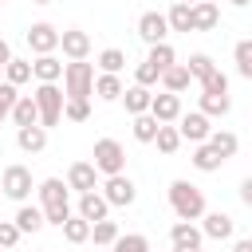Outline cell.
I'll use <instances>...</instances> for the list:
<instances>
[{
  "label": "cell",
  "instance_id": "cell-22",
  "mask_svg": "<svg viewBox=\"0 0 252 252\" xmlns=\"http://www.w3.org/2000/svg\"><path fill=\"white\" fill-rule=\"evenodd\" d=\"M205 142H209V150H213V154H217L220 161H228V158H232V154L240 150V138H236L232 130H213V134H209Z\"/></svg>",
  "mask_w": 252,
  "mask_h": 252
},
{
  "label": "cell",
  "instance_id": "cell-47",
  "mask_svg": "<svg viewBox=\"0 0 252 252\" xmlns=\"http://www.w3.org/2000/svg\"><path fill=\"white\" fill-rule=\"evenodd\" d=\"M228 4H232V8H248V0H228Z\"/></svg>",
  "mask_w": 252,
  "mask_h": 252
},
{
  "label": "cell",
  "instance_id": "cell-11",
  "mask_svg": "<svg viewBox=\"0 0 252 252\" xmlns=\"http://www.w3.org/2000/svg\"><path fill=\"white\" fill-rule=\"evenodd\" d=\"M177 122H181V126H177L181 142H193V146H201V142H205V138L213 134V122H209V118H205L201 110H189V114L181 110V118H177Z\"/></svg>",
  "mask_w": 252,
  "mask_h": 252
},
{
  "label": "cell",
  "instance_id": "cell-31",
  "mask_svg": "<svg viewBox=\"0 0 252 252\" xmlns=\"http://www.w3.org/2000/svg\"><path fill=\"white\" fill-rule=\"evenodd\" d=\"M224 161L209 150V142H201V146H193V169H201V173H217Z\"/></svg>",
  "mask_w": 252,
  "mask_h": 252
},
{
  "label": "cell",
  "instance_id": "cell-39",
  "mask_svg": "<svg viewBox=\"0 0 252 252\" xmlns=\"http://www.w3.org/2000/svg\"><path fill=\"white\" fill-rule=\"evenodd\" d=\"M63 118L87 122V118H91V98H63Z\"/></svg>",
  "mask_w": 252,
  "mask_h": 252
},
{
  "label": "cell",
  "instance_id": "cell-37",
  "mask_svg": "<svg viewBox=\"0 0 252 252\" xmlns=\"http://www.w3.org/2000/svg\"><path fill=\"white\" fill-rule=\"evenodd\" d=\"M232 59H236V75L240 79H252V39H240L236 51H232Z\"/></svg>",
  "mask_w": 252,
  "mask_h": 252
},
{
  "label": "cell",
  "instance_id": "cell-7",
  "mask_svg": "<svg viewBox=\"0 0 252 252\" xmlns=\"http://www.w3.org/2000/svg\"><path fill=\"white\" fill-rule=\"evenodd\" d=\"M98 193H102V201H106L110 209H126V205H134V201H138V185H134L126 173L106 177V185H102Z\"/></svg>",
  "mask_w": 252,
  "mask_h": 252
},
{
  "label": "cell",
  "instance_id": "cell-1",
  "mask_svg": "<svg viewBox=\"0 0 252 252\" xmlns=\"http://www.w3.org/2000/svg\"><path fill=\"white\" fill-rule=\"evenodd\" d=\"M35 193H39V213H43V224H63L67 217H71V189L63 185V177H43L39 185H35Z\"/></svg>",
  "mask_w": 252,
  "mask_h": 252
},
{
  "label": "cell",
  "instance_id": "cell-17",
  "mask_svg": "<svg viewBox=\"0 0 252 252\" xmlns=\"http://www.w3.org/2000/svg\"><path fill=\"white\" fill-rule=\"evenodd\" d=\"M193 8V32H213L217 24H220V8L213 4V0H197V4H189Z\"/></svg>",
  "mask_w": 252,
  "mask_h": 252
},
{
  "label": "cell",
  "instance_id": "cell-32",
  "mask_svg": "<svg viewBox=\"0 0 252 252\" xmlns=\"http://www.w3.org/2000/svg\"><path fill=\"white\" fill-rule=\"evenodd\" d=\"M146 63H150V67H158V71H165V67H173V63H177V55H173V47H169V39H165V43H154V47L146 51Z\"/></svg>",
  "mask_w": 252,
  "mask_h": 252
},
{
  "label": "cell",
  "instance_id": "cell-28",
  "mask_svg": "<svg viewBox=\"0 0 252 252\" xmlns=\"http://www.w3.org/2000/svg\"><path fill=\"white\" fill-rule=\"evenodd\" d=\"M165 24H169V32H193V8L173 0V8L165 12Z\"/></svg>",
  "mask_w": 252,
  "mask_h": 252
},
{
  "label": "cell",
  "instance_id": "cell-29",
  "mask_svg": "<svg viewBox=\"0 0 252 252\" xmlns=\"http://www.w3.org/2000/svg\"><path fill=\"white\" fill-rule=\"evenodd\" d=\"M232 110V98L228 94H201V114L213 122V118H224Z\"/></svg>",
  "mask_w": 252,
  "mask_h": 252
},
{
  "label": "cell",
  "instance_id": "cell-42",
  "mask_svg": "<svg viewBox=\"0 0 252 252\" xmlns=\"http://www.w3.org/2000/svg\"><path fill=\"white\" fill-rule=\"evenodd\" d=\"M16 98H20V91H16L12 83H4V79H0V122H4L8 114H12V106H16Z\"/></svg>",
  "mask_w": 252,
  "mask_h": 252
},
{
  "label": "cell",
  "instance_id": "cell-8",
  "mask_svg": "<svg viewBox=\"0 0 252 252\" xmlns=\"http://www.w3.org/2000/svg\"><path fill=\"white\" fill-rule=\"evenodd\" d=\"M24 39H28V47H32L35 55H55V51H59V28L47 24V20L32 24V28L24 32Z\"/></svg>",
  "mask_w": 252,
  "mask_h": 252
},
{
  "label": "cell",
  "instance_id": "cell-34",
  "mask_svg": "<svg viewBox=\"0 0 252 252\" xmlns=\"http://www.w3.org/2000/svg\"><path fill=\"white\" fill-rule=\"evenodd\" d=\"M185 71H189V79H205L209 71H217V63H213V55H205V51H193L189 55V63H185Z\"/></svg>",
  "mask_w": 252,
  "mask_h": 252
},
{
  "label": "cell",
  "instance_id": "cell-43",
  "mask_svg": "<svg viewBox=\"0 0 252 252\" xmlns=\"http://www.w3.org/2000/svg\"><path fill=\"white\" fill-rule=\"evenodd\" d=\"M20 244V228L12 220H0V248H16Z\"/></svg>",
  "mask_w": 252,
  "mask_h": 252
},
{
  "label": "cell",
  "instance_id": "cell-12",
  "mask_svg": "<svg viewBox=\"0 0 252 252\" xmlns=\"http://www.w3.org/2000/svg\"><path fill=\"white\" fill-rule=\"evenodd\" d=\"M201 220H205L201 224V236H209V240H232L236 236V220L228 213H220V209L217 213H201Z\"/></svg>",
  "mask_w": 252,
  "mask_h": 252
},
{
  "label": "cell",
  "instance_id": "cell-20",
  "mask_svg": "<svg viewBox=\"0 0 252 252\" xmlns=\"http://www.w3.org/2000/svg\"><path fill=\"white\" fill-rule=\"evenodd\" d=\"M150 98H154V91H146V87H138V83H134V87H126V91H122V98H118V102H122V106H126V114L134 118V114H146V110H150Z\"/></svg>",
  "mask_w": 252,
  "mask_h": 252
},
{
  "label": "cell",
  "instance_id": "cell-53",
  "mask_svg": "<svg viewBox=\"0 0 252 252\" xmlns=\"http://www.w3.org/2000/svg\"><path fill=\"white\" fill-rule=\"evenodd\" d=\"M0 4H4V0H0Z\"/></svg>",
  "mask_w": 252,
  "mask_h": 252
},
{
  "label": "cell",
  "instance_id": "cell-52",
  "mask_svg": "<svg viewBox=\"0 0 252 252\" xmlns=\"http://www.w3.org/2000/svg\"><path fill=\"white\" fill-rule=\"evenodd\" d=\"M0 79H4V67H0Z\"/></svg>",
  "mask_w": 252,
  "mask_h": 252
},
{
  "label": "cell",
  "instance_id": "cell-41",
  "mask_svg": "<svg viewBox=\"0 0 252 252\" xmlns=\"http://www.w3.org/2000/svg\"><path fill=\"white\" fill-rule=\"evenodd\" d=\"M158 79H161V71H158V67H150V63L142 59V63H138V71H134V83L150 91V87H158Z\"/></svg>",
  "mask_w": 252,
  "mask_h": 252
},
{
  "label": "cell",
  "instance_id": "cell-16",
  "mask_svg": "<svg viewBox=\"0 0 252 252\" xmlns=\"http://www.w3.org/2000/svg\"><path fill=\"white\" fill-rule=\"evenodd\" d=\"M32 79H35V83H59V79H63V59H59V55H35Z\"/></svg>",
  "mask_w": 252,
  "mask_h": 252
},
{
  "label": "cell",
  "instance_id": "cell-24",
  "mask_svg": "<svg viewBox=\"0 0 252 252\" xmlns=\"http://www.w3.org/2000/svg\"><path fill=\"white\" fill-rule=\"evenodd\" d=\"M8 118L16 122V130H20V126H39V110H35V102H32V94H20Z\"/></svg>",
  "mask_w": 252,
  "mask_h": 252
},
{
  "label": "cell",
  "instance_id": "cell-3",
  "mask_svg": "<svg viewBox=\"0 0 252 252\" xmlns=\"http://www.w3.org/2000/svg\"><path fill=\"white\" fill-rule=\"evenodd\" d=\"M63 98H91L94 94V63L87 59H71L63 63Z\"/></svg>",
  "mask_w": 252,
  "mask_h": 252
},
{
  "label": "cell",
  "instance_id": "cell-13",
  "mask_svg": "<svg viewBox=\"0 0 252 252\" xmlns=\"http://www.w3.org/2000/svg\"><path fill=\"white\" fill-rule=\"evenodd\" d=\"M67 189H75V193H91V189H98V173H94V165L91 161H71V169H67V181H63Z\"/></svg>",
  "mask_w": 252,
  "mask_h": 252
},
{
  "label": "cell",
  "instance_id": "cell-15",
  "mask_svg": "<svg viewBox=\"0 0 252 252\" xmlns=\"http://www.w3.org/2000/svg\"><path fill=\"white\" fill-rule=\"evenodd\" d=\"M75 217H83L87 224H94V220H106L110 217V205L102 201L98 189H91V193H79V213Z\"/></svg>",
  "mask_w": 252,
  "mask_h": 252
},
{
  "label": "cell",
  "instance_id": "cell-19",
  "mask_svg": "<svg viewBox=\"0 0 252 252\" xmlns=\"http://www.w3.org/2000/svg\"><path fill=\"white\" fill-rule=\"evenodd\" d=\"M201 240H205V236H201V228H197L193 220H177V224L169 228V244H173V248H201Z\"/></svg>",
  "mask_w": 252,
  "mask_h": 252
},
{
  "label": "cell",
  "instance_id": "cell-25",
  "mask_svg": "<svg viewBox=\"0 0 252 252\" xmlns=\"http://www.w3.org/2000/svg\"><path fill=\"white\" fill-rule=\"evenodd\" d=\"M4 83H12L16 91H20L24 83H32V59H16V55H12V59L4 63Z\"/></svg>",
  "mask_w": 252,
  "mask_h": 252
},
{
  "label": "cell",
  "instance_id": "cell-14",
  "mask_svg": "<svg viewBox=\"0 0 252 252\" xmlns=\"http://www.w3.org/2000/svg\"><path fill=\"white\" fill-rule=\"evenodd\" d=\"M59 47H63L67 59H87L91 55V35L83 28H67V32H59Z\"/></svg>",
  "mask_w": 252,
  "mask_h": 252
},
{
  "label": "cell",
  "instance_id": "cell-4",
  "mask_svg": "<svg viewBox=\"0 0 252 252\" xmlns=\"http://www.w3.org/2000/svg\"><path fill=\"white\" fill-rule=\"evenodd\" d=\"M32 102H35V110H39V126H43V130L59 126V118H63V91H59V83H35Z\"/></svg>",
  "mask_w": 252,
  "mask_h": 252
},
{
  "label": "cell",
  "instance_id": "cell-36",
  "mask_svg": "<svg viewBox=\"0 0 252 252\" xmlns=\"http://www.w3.org/2000/svg\"><path fill=\"white\" fill-rule=\"evenodd\" d=\"M150 146H158L161 154H177V146H181L177 126H158V134H154V142H150Z\"/></svg>",
  "mask_w": 252,
  "mask_h": 252
},
{
  "label": "cell",
  "instance_id": "cell-10",
  "mask_svg": "<svg viewBox=\"0 0 252 252\" xmlns=\"http://www.w3.org/2000/svg\"><path fill=\"white\" fill-rule=\"evenodd\" d=\"M154 122H161V126H173L177 118H181V94H169V91H161V94H154L150 98V110H146Z\"/></svg>",
  "mask_w": 252,
  "mask_h": 252
},
{
  "label": "cell",
  "instance_id": "cell-49",
  "mask_svg": "<svg viewBox=\"0 0 252 252\" xmlns=\"http://www.w3.org/2000/svg\"><path fill=\"white\" fill-rule=\"evenodd\" d=\"M32 4H55V0H32Z\"/></svg>",
  "mask_w": 252,
  "mask_h": 252
},
{
  "label": "cell",
  "instance_id": "cell-26",
  "mask_svg": "<svg viewBox=\"0 0 252 252\" xmlns=\"http://www.w3.org/2000/svg\"><path fill=\"white\" fill-rule=\"evenodd\" d=\"M122 91H126V87H122L118 75H94V94H98L102 102H118Z\"/></svg>",
  "mask_w": 252,
  "mask_h": 252
},
{
  "label": "cell",
  "instance_id": "cell-45",
  "mask_svg": "<svg viewBox=\"0 0 252 252\" xmlns=\"http://www.w3.org/2000/svg\"><path fill=\"white\" fill-rule=\"evenodd\" d=\"M8 59H12V47H8V39H4V35H0V67H4V63H8Z\"/></svg>",
  "mask_w": 252,
  "mask_h": 252
},
{
  "label": "cell",
  "instance_id": "cell-48",
  "mask_svg": "<svg viewBox=\"0 0 252 252\" xmlns=\"http://www.w3.org/2000/svg\"><path fill=\"white\" fill-rule=\"evenodd\" d=\"M173 252H201V248H173Z\"/></svg>",
  "mask_w": 252,
  "mask_h": 252
},
{
  "label": "cell",
  "instance_id": "cell-40",
  "mask_svg": "<svg viewBox=\"0 0 252 252\" xmlns=\"http://www.w3.org/2000/svg\"><path fill=\"white\" fill-rule=\"evenodd\" d=\"M201 94H228V75L224 71H209L201 79Z\"/></svg>",
  "mask_w": 252,
  "mask_h": 252
},
{
  "label": "cell",
  "instance_id": "cell-6",
  "mask_svg": "<svg viewBox=\"0 0 252 252\" xmlns=\"http://www.w3.org/2000/svg\"><path fill=\"white\" fill-rule=\"evenodd\" d=\"M32 189H35V185H32V169H28V165H20V161H16V165H4V173H0V193H4V197H12V201L24 205V201L32 197Z\"/></svg>",
  "mask_w": 252,
  "mask_h": 252
},
{
  "label": "cell",
  "instance_id": "cell-5",
  "mask_svg": "<svg viewBox=\"0 0 252 252\" xmlns=\"http://www.w3.org/2000/svg\"><path fill=\"white\" fill-rule=\"evenodd\" d=\"M91 165H94V173H106V177L126 173V150H122V142L118 138H98L94 154H91Z\"/></svg>",
  "mask_w": 252,
  "mask_h": 252
},
{
  "label": "cell",
  "instance_id": "cell-30",
  "mask_svg": "<svg viewBox=\"0 0 252 252\" xmlns=\"http://www.w3.org/2000/svg\"><path fill=\"white\" fill-rule=\"evenodd\" d=\"M122 67H126V51H122V47L98 51V75H118Z\"/></svg>",
  "mask_w": 252,
  "mask_h": 252
},
{
  "label": "cell",
  "instance_id": "cell-44",
  "mask_svg": "<svg viewBox=\"0 0 252 252\" xmlns=\"http://www.w3.org/2000/svg\"><path fill=\"white\" fill-rule=\"evenodd\" d=\"M240 201H244V205H252V177H244V181H240Z\"/></svg>",
  "mask_w": 252,
  "mask_h": 252
},
{
  "label": "cell",
  "instance_id": "cell-33",
  "mask_svg": "<svg viewBox=\"0 0 252 252\" xmlns=\"http://www.w3.org/2000/svg\"><path fill=\"white\" fill-rule=\"evenodd\" d=\"M118 236H122V232H118V224H114L110 217H106V220H94V224H91V240H94V244H102V248H110V244H114Z\"/></svg>",
  "mask_w": 252,
  "mask_h": 252
},
{
  "label": "cell",
  "instance_id": "cell-23",
  "mask_svg": "<svg viewBox=\"0 0 252 252\" xmlns=\"http://www.w3.org/2000/svg\"><path fill=\"white\" fill-rule=\"evenodd\" d=\"M158 83H161V91L181 94V91H189V83H193V79H189L185 63H173V67H165V71H161V79H158Z\"/></svg>",
  "mask_w": 252,
  "mask_h": 252
},
{
  "label": "cell",
  "instance_id": "cell-38",
  "mask_svg": "<svg viewBox=\"0 0 252 252\" xmlns=\"http://www.w3.org/2000/svg\"><path fill=\"white\" fill-rule=\"evenodd\" d=\"M110 252H150V240L142 232H126V236H118L110 244Z\"/></svg>",
  "mask_w": 252,
  "mask_h": 252
},
{
  "label": "cell",
  "instance_id": "cell-35",
  "mask_svg": "<svg viewBox=\"0 0 252 252\" xmlns=\"http://www.w3.org/2000/svg\"><path fill=\"white\" fill-rule=\"evenodd\" d=\"M158 126H161V122H154L150 114H134V122H130V130H134V138H138L142 146H150V142H154Z\"/></svg>",
  "mask_w": 252,
  "mask_h": 252
},
{
  "label": "cell",
  "instance_id": "cell-55",
  "mask_svg": "<svg viewBox=\"0 0 252 252\" xmlns=\"http://www.w3.org/2000/svg\"><path fill=\"white\" fill-rule=\"evenodd\" d=\"M0 197H4V193H0Z\"/></svg>",
  "mask_w": 252,
  "mask_h": 252
},
{
  "label": "cell",
  "instance_id": "cell-27",
  "mask_svg": "<svg viewBox=\"0 0 252 252\" xmlns=\"http://www.w3.org/2000/svg\"><path fill=\"white\" fill-rule=\"evenodd\" d=\"M59 228H63V240H67V244H87V240H91V224H87L83 217H75V213H71Z\"/></svg>",
  "mask_w": 252,
  "mask_h": 252
},
{
  "label": "cell",
  "instance_id": "cell-9",
  "mask_svg": "<svg viewBox=\"0 0 252 252\" xmlns=\"http://www.w3.org/2000/svg\"><path fill=\"white\" fill-rule=\"evenodd\" d=\"M165 35H169L165 12H142V16H138V39H142L146 47H154V43H165Z\"/></svg>",
  "mask_w": 252,
  "mask_h": 252
},
{
  "label": "cell",
  "instance_id": "cell-51",
  "mask_svg": "<svg viewBox=\"0 0 252 252\" xmlns=\"http://www.w3.org/2000/svg\"><path fill=\"white\" fill-rule=\"evenodd\" d=\"M0 158H4V142H0Z\"/></svg>",
  "mask_w": 252,
  "mask_h": 252
},
{
  "label": "cell",
  "instance_id": "cell-2",
  "mask_svg": "<svg viewBox=\"0 0 252 252\" xmlns=\"http://www.w3.org/2000/svg\"><path fill=\"white\" fill-rule=\"evenodd\" d=\"M169 209H173L177 220H201V213H205V193H201V185L177 177V181L169 185Z\"/></svg>",
  "mask_w": 252,
  "mask_h": 252
},
{
  "label": "cell",
  "instance_id": "cell-50",
  "mask_svg": "<svg viewBox=\"0 0 252 252\" xmlns=\"http://www.w3.org/2000/svg\"><path fill=\"white\" fill-rule=\"evenodd\" d=\"M177 4H197V0H177Z\"/></svg>",
  "mask_w": 252,
  "mask_h": 252
},
{
  "label": "cell",
  "instance_id": "cell-21",
  "mask_svg": "<svg viewBox=\"0 0 252 252\" xmlns=\"http://www.w3.org/2000/svg\"><path fill=\"white\" fill-rule=\"evenodd\" d=\"M16 146H20L24 154H43L47 130H43V126H20V130H16Z\"/></svg>",
  "mask_w": 252,
  "mask_h": 252
},
{
  "label": "cell",
  "instance_id": "cell-18",
  "mask_svg": "<svg viewBox=\"0 0 252 252\" xmlns=\"http://www.w3.org/2000/svg\"><path fill=\"white\" fill-rule=\"evenodd\" d=\"M12 224L20 228V236H32V232H39L43 228V213H39V205H20L16 209V217H12Z\"/></svg>",
  "mask_w": 252,
  "mask_h": 252
},
{
  "label": "cell",
  "instance_id": "cell-54",
  "mask_svg": "<svg viewBox=\"0 0 252 252\" xmlns=\"http://www.w3.org/2000/svg\"><path fill=\"white\" fill-rule=\"evenodd\" d=\"M43 252H47V248H43Z\"/></svg>",
  "mask_w": 252,
  "mask_h": 252
},
{
  "label": "cell",
  "instance_id": "cell-46",
  "mask_svg": "<svg viewBox=\"0 0 252 252\" xmlns=\"http://www.w3.org/2000/svg\"><path fill=\"white\" fill-rule=\"evenodd\" d=\"M232 252H252V240H248V236H240V240L232 244Z\"/></svg>",
  "mask_w": 252,
  "mask_h": 252
}]
</instances>
